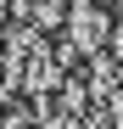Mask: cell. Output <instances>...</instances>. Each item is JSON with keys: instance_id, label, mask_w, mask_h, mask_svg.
Listing matches in <instances>:
<instances>
[{"instance_id": "obj_1", "label": "cell", "mask_w": 123, "mask_h": 129, "mask_svg": "<svg viewBox=\"0 0 123 129\" xmlns=\"http://www.w3.org/2000/svg\"><path fill=\"white\" fill-rule=\"evenodd\" d=\"M0 129H34V118H23V112H17V118H0Z\"/></svg>"}, {"instance_id": "obj_2", "label": "cell", "mask_w": 123, "mask_h": 129, "mask_svg": "<svg viewBox=\"0 0 123 129\" xmlns=\"http://www.w3.org/2000/svg\"><path fill=\"white\" fill-rule=\"evenodd\" d=\"M45 129H78V118H50Z\"/></svg>"}]
</instances>
